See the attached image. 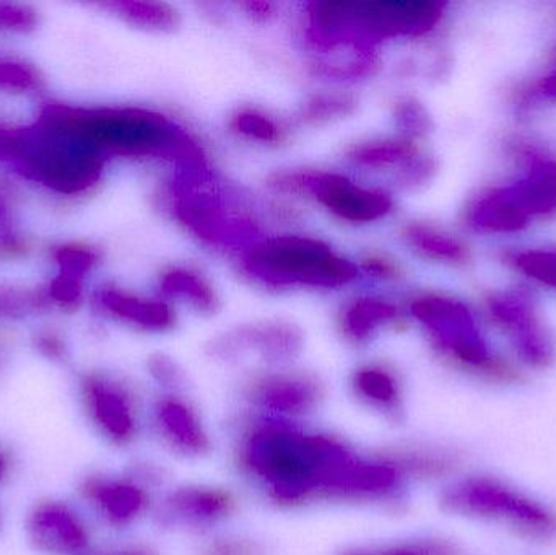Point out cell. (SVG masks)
I'll list each match as a JSON object with an SVG mask.
<instances>
[{"mask_svg": "<svg viewBox=\"0 0 556 555\" xmlns=\"http://www.w3.org/2000/svg\"><path fill=\"white\" fill-rule=\"evenodd\" d=\"M244 463L264 479L278 501L300 502L319 491L339 494L355 459L326 437L266 426L248 439Z\"/></svg>", "mask_w": 556, "mask_h": 555, "instance_id": "6da1fadb", "label": "cell"}, {"mask_svg": "<svg viewBox=\"0 0 556 555\" xmlns=\"http://www.w3.org/2000/svg\"><path fill=\"white\" fill-rule=\"evenodd\" d=\"M15 162L26 176L62 194L87 191L100 179L103 156L68 119L65 106L46 108L31 129L18 130Z\"/></svg>", "mask_w": 556, "mask_h": 555, "instance_id": "7a4b0ae2", "label": "cell"}, {"mask_svg": "<svg viewBox=\"0 0 556 555\" xmlns=\"http://www.w3.org/2000/svg\"><path fill=\"white\" fill-rule=\"evenodd\" d=\"M65 110L78 134L101 156H156L202 166V153L194 140L162 114L139 108Z\"/></svg>", "mask_w": 556, "mask_h": 555, "instance_id": "3957f363", "label": "cell"}, {"mask_svg": "<svg viewBox=\"0 0 556 555\" xmlns=\"http://www.w3.org/2000/svg\"><path fill=\"white\" fill-rule=\"evenodd\" d=\"M244 267L251 276L274 287L340 289L358 277L355 264L333 253L323 241L300 235L256 244L244 257Z\"/></svg>", "mask_w": 556, "mask_h": 555, "instance_id": "277c9868", "label": "cell"}, {"mask_svg": "<svg viewBox=\"0 0 556 555\" xmlns=\"http://www.w3.org/2000/svg\"><path fill=\"white\" fill-rule=\"evenodd\" d=\"M273 185L280 191L313 195L327 211L350 224H369L392 211L388 192L363 188L336 173H283L276 176Z\"/></svg>", "mask_w": 556, "mask_h": 555, "instance_id": "5b68a950", "label": "cell"}, {"mask_svg": "<svg viewBox=\"0 0 556 555\" xmlns=\"http://www.w3.org/2000/svg\"><path fill=\"white\" fill-rule=\"evenodd\" d=\"M84 394L88 409L100 429L117 443L132 440L136 433V414L132 401L123 388L100 377L84 381Z\"/></svg>", "mask_w": 556, "mask_h": 555, "instance_id": "8992f818", "label": "cell"}, {"mask_svg": "<svg viewBox=\"0 0 556 555\" xmlns=\"http://www.w3.org/2000/svg\"><path fill=\"white\" fill-rule=\"evenodd\" d=\"M29 537L39 550L55 554H78L87 547L84 525L67 508L46 504L33 512L28 521Z\"/></svg>", "mask_w": 556, "mask_h": 555, "instance_id": "52a82bcc", "label": "cell"}, {"mask_svg": "<svg viewBox=\"0 0 556 555\" xmlns=\"http://www.w3.org/2000/svg\"><path fill=\"white\" fill-rule=\"evenodd\" d=\"M250 398L264 409L301 416L317 406L320 390L313 378L304 375H273L253 383Z\"/></svg>", "mask_w": 556, "mask_h": 555, "instance_id": "ba28073f", "label": "cell"}, {"mask_svg": "<svg viewBox=\"0 0 556 555\" xmlns=\"http://www.w3.org/2000/svg\"><path fill=\"white\" fill-rule=\"evenodd\" d=\"M156 420H159L163 436L186 455H201V453L207 452V433H205L198 414L188 404L175 400V398L160 401L159 407H156Z\"/></svg>", "mask_w": 556, "mask_h": 555, "instance_id": "9c48e42d", "label": "cell"}, {"mask_svg": "<svg viewBox=\"0 0 556 555\" xmlns=\"http://www.w3.org/2000/svg\"><path fill=\"white\" fill-rule=\"evenodd\" d=\"M100 300L113 315L150 331H163L175 323L172 308L159 300L139 299L117 289L101 290Z\"/></svg>", "mask_w": 556, "mask_h": 555, "instance_id": "30bf717a", "label": "cell"}, {"mask_svg": "<svg viewBox=\"0 0 556 555\" xmlns=\"http://www.w3.org/2000/svg\"><path fill=\"white\" fill-rule=\"evenodd\" d=\"M168 505L172 514L191 524H212L233 510L230 495L214 489H182L172 495Z\"/></svg>", "mask_w": 556, "mask_h": 555, "instance_id": "8fae6325", "label": "cell"}, {"mask_svg": "<svg viewBox=\"0 0 556 555\" xmlns=\"http://www.w3.org/2000/svg\"><path fill=\"white\" fill-rule=\"evenodd\" d=\"M87 494L113 524L119 525L134 520L147 504L142 489L127 482L91 481Z\"/></svg>", "mask_w": 556, "mask_h": 555, "instance_id": "7c38bea8", "label": "cell"}, {"mask_svg": "<svg viewBox=\"0 0 556 555\" xmlns=\"http://www.w3.org/2000/svg\"><path fill=\"white\" fill-rule=\"evenodd\" d=\"M397 316V308L382 299L355 300L342 315V329L346 338L363 342L371 338L381 326L389 325Z\"/></svg>", "mask_w": 556, "mask_h": 555, "instance_id": "4fadbf2b", "label": "cell"}, {"mask_svg": "<svg viewBox=\"0 0 556 555\" xmlns=\"http://www.w3.org/2000/svg\"><path fill=\"white\" fill-rule=\"evenodd\" d=\"M160 289H162L163 295L182 299L205 315H212L218 310L217 293L212 289L211 283L194 270H169L163 276Z\"/></svg>", "mask_w": 556, "mask_h": 555, "instance_id": "5bb4252c", "label": "cell"}, {"mask_svg": "<svg viewBox=\"0 0 556 555\" xmlns=\"http://www.w3.org/2000/svg\"><path fill=\"white\" fill-rule=\"evenodd\" d=\"M251 345H256L267 361H290L301 349V336L290 325H267L248 335Z\"/></svg>", "mask_w": 556, "mask_h": 555, "instance_id": "9a60e30c", "label": "cell"}, {"mask_svg": "<svg viewBox=\"0 0 556 555\" xmlns=\"http://www.w3.org/2000/svg\"><path fill=\"white\" fill-rule=\"evenodd\" d=\"M414 155V146L405 139L371 140L356 146L350 159L368 168H389Z\"/></svg>", "mask_w": 556, "mask_h": 555, "instance_id": "2e32d148", "label": "cell"}, {"mask_svg": "<svg viewBox=\"0 0 556 555\" xmlns=\"http://www.w3.org/2000/svg\"><path fill=\"white\" fill-rule=\"evenodd\" d=\"M111 9L117 10L119 15L136 25L146 28L166 29L176 28L178 25V13L175 9L159 2H116L110 3Z\"/></svg>", "mask_w": 556, "mask_h": 555, "instance_id": "e0dca14e", "label": "cell"}, {"mask_svg": "<svg viewBox=\"0 0 556 555\" xmlns=\"http://www.w3.org/2000/svg\"><path fill=\"white\" fill-rule=\"evenodd\" d=\"M355 388L365 400L376 406L392 407L397 401L399 391L392 375L382 368H362L355 375Z\"/></svg>", "mask_w": 556, "mask_h": 555, "instance_id": "ac0fdd59", "label": "cell"}, {"mask_svg": "<svg viewBox=\"0 0 556 555\" xmlns=\"http://www.w3.org/2000/svg\"><path fill=\"white\" fill-rule=\"evenodd\" d=\"M355 108L353 98L346 94H316L303 108V121L307 123H324L352 113Z\"/></svg>", "mask_w": 556, "mask_h": 555, "instance_id": "d6986e66", "label": "cell"}, {"mask_svg": "<svg viewBox=\"0 0 556 555\" xmlns=\"http://www.w3.org/2000/svg\"><path fill=\"white\" fill-rule=\"evenodd\" d=\"M231 127L241 136H247L250 139L260 140V142L264 143H276L281 137L280 127L269 116L254 110L240 111L231 119Z\"/></svg>", "mask_w": 556, "mask_h": 555, "instance_id": "ffe728a7", "label": "cell"}, {"mask_svg": "<svg viewBox=\"0 0 556 555\" xmlns=\"http://www.w3.org/2000/svg\"><path fill=\"white\" fill-rule=\"evenodd\" d=\"M407 240L410 241L412 247L417 248L421 253L428 254L433 257H450L457 256V247L451 243L447 238L441 237V235L433 234V231L427 230L424 227L407 228Z\"/></svg>", "mask_w": 556, "mask_h": 555, "instance_id": "44dd1931", "label": "cell"}, {"mask_svg": "<svg viewBox=\"0 0 556 555\" xmlns=\"http://www.w3.org/2000/svg\"><path fill=\"white\" fill-rule=\"evenodd\" d=\"M55 260L61 266V274L81 279L97 263V254L84 247H65L55 253Z\"/></svg>", "mask_w": 556, "mask_h": 555, "instance_id": "7402d4cb", "label": "cell"}, {"mask_svg": "<svg viewBox=\"0 0 556 555\" xmlns=\"http://www.w3.org/2000/svg\"><path fill=\"white\" fill-rule=\"evenodd\" d=\"M38 85V75L22 62H0V87L29 90Z\"/></svg>", "mask_w": 556, "mask_h": 555, "instance_id": "603a6c76", "label": "cell"}, {"mask_svg": "<svg viewBox=\"0 0 556 555\" xmlns=\"http://www.w3.org/2000/svg\"><path fill=\"white\" fill-rule=\"evenodd\" d=\"M35 22V13L26 7L0 5V26L2 28L26 31V29L33 28Z\"/></svg>", "mask_w": 556, "mask_h": 555, "instance_id": "cb8c5ba5", "label": "cell"}, {"mask_svg": "<svg viewBox=\"0 0 556 555\" xmlns=\"http://www.w3.org/2000/svg\"><path fill=\"white\" fill-rule=\"evenodd\" d=\"M51 295L55 302L65 303V305H74L80 300L81 297V283L78 277L67 276V274H61L58 279L52 282Z\"/></svg>", "mask_w": 556, "mask_h": 555, "instance_id": "d4e9b609", "label": "cell"}, {"mask_svg": "<svg viewBox=\"0 0 556 555\" xmlns=\"http://www.w3.org/2000/svg\"><path fill=\"white\" fill-rule=\"evenodd\" d=\"M207 555H261L254 544L244 541H222L207 551Z\"/></svg>", "mask_w": 556, "mask_h": 555, "instance_id": "484cf974", "label": "cell"}, {"mask_svg": "<svg viewBox=\"0 0 556 555\" xmlns=\"http://www.w3.org/2000/svg\"><path fill=\"white\" fill-rule=\"evenodd\" d=\"M363 266H365L366 273L371 274V276L381 277V279H391V277H395V274H397L394 264L389 260H384V257H368L363 263Z\"/></svg>", "mask_w": 556, "mask_h": 555, "instance_id": "4316f807", "label": "cell"}, {"mask_svg": "<svg viewBox=\"0 0 556 555\" xmlns=\"http://www.w3.org/2000/svg\"><path fill=\"white\" fill-rule=\"evenodd\" d=\"M153 375L163 383L168 384V387H173V384L179 381V371L166 358H156L155 364H153Z\"/></svg>", "mask_w": 556, "mask_h": 555, "instance_id": "83f0119b", "label": "cell"}, {"mask_svg": "<svg viewBox=\"0 0 556 555\" xmlns=\"http://www.w3.org/2000/svg\"><path fill=\"white\" fill-rule=\"evenodd\" d=\"M243 7L257 22H267L270 16H274V3L270 2H247Z\"/></svg>", "mask_w": 556, "mask_h": 555, "instance_id": "f1b7e54d", "label": "cell"}, {"mask_svg": "<svg viewBox=\"0 0 556 555\" xmlns=\"http://www.w3.org/2000/svg\"><path fill=\"white\" fill-rule=\"evenodd\" d=\"M41 349L46 354L52 355V357H58V355L62 354L61 342L54 338L42 339Z\"/></svg>", "mask_w": 556, "mask_h": 555, "instance_id": "f546056e", "label": "cell"}, {"mask_svg": "<svg viewBox=\"0 0 556 555\" xmlns=\"http://www.w3.org/2000/svg\"><path fill=\"white\" fill-rule=\"evenodd\" d=\"M100 555H155L146 547H130V550L119 551V553L100 554Z\"/></svg>", "mask_w": 556, "mask_h": 555, "instance_id": "4dcf8cb0", "label": "cell"}, {"mask_svg": "<svg viewBox=\"0 0 556 555\" xmlns=\"http://www.w3.org/2000/svg\"><path fill=\"white\" fill-rule=\"evenodd\" d=\"M3 472H5V459L0 455V478H2Z\"/></svg>", "mask_w": 556, "mask_h": 555, "instance_id": "1f68e13d", "label": "cell"}]
</instances>
